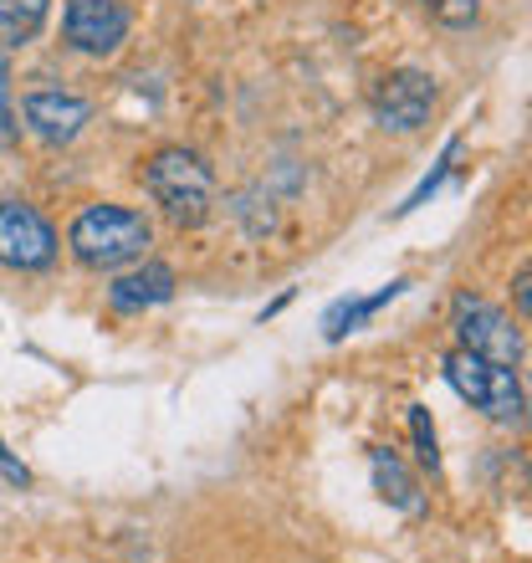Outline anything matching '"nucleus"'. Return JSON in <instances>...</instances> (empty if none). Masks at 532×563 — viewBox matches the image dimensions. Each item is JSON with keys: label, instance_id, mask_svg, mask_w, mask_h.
I'll return each instance as SVG.
<instances>
[{"label": "nucleus", "instance_id": "obj_1", "mask_svg": "<svg viewBox=\"0 0 532 563\" xmlns=\"http://www.w3.org/2000/svg\"><path fill=\"white\" fill-rule=\"evenodd\" d=\"M144 190L175 225H200L215 206V175L195 148H159L144 164Z\"/></svg>", "mask_w": 532, "mask_h": 563}, {"label": "nucleus", "instance_id": "obj_2", "mask_svg": "<svg viewBox=\"0 0 532 563\" xmlns=\"http://www.w3.org/2000/svg\"><path fill=\"white\" fill-rule=\"evenodd\" d=\"M148 221L138 210L129 206H88L82 216L73 221V252L82 267H98V272H119L129 262L148 252Z\"/></svg>", "mask_w": 532, "mask_h": 563}, {"label": "nucleus", "instance_id": "obj_3", "mask_svg": "<svg viewBox=\"0 0 532 563\" xmlns=\"http://www.w3.org/2000/svg\"><path fill=\"white\" fill-rule=\"evenodd\" d=\"M445 379H451V389H456L461 400H472L481 416L502 420V426L522 420V410H528V395H522L518 374L502 369V364H487V358L466 354V349L445 354Z\"/></svg>", "mask_w": 532, "mask_h": 563}, {"label": "nucleus", "instance_id": "obj_4", "mask_svg": "<svg viewBox=\"0 0 532 563\" xmlns=\"http://www.w3.org/2000/svg\"><path fill=\"white\" fill-rule=\"evenodd\" d=\"M456 333L461 349L487 358V364H502V369L522 364V328L502 308L481 302V297H456Z\"/></svg>", "mask_w": 532, "mask_h": 563}, {"label": "nucleus", "instance_id": "obj_5", "mask_svg": "<svg viewBox=\"0 0 532 563\" xmlns=\"http://www.w3.org/2000/svg\"><path fill=\"white\" fill-rule=\"evenodd\" d=\"M57 256V231L46 225L42 210L21 200H0V267L11 272H42Z\"/></svg>", "mask_w": 532, "mask_h": 563}, {"label": "nucleus", "instance_id": "obj_6", "mask_svg": "<svg viewBox=\"0 0 532 563\" xmlns=\"http://www.w3.org/2000/svg\"><path fill=\"white\" fill-rule=\"evenodd\" d=\"M62 31H67V46L82 57H113L129 36V11L123 0H67Z\"/></svg>", "mask_w": 532, "mask_h": 563}, {"label": "nucleus", "instance_id": "obj_7", "mask_svg": "<svg viewBox=\"0 0 532 563\" xmlns=\"http://www.w3.org/2000/svg\"><path fill=\"white\" fill-rule=\"evenodd\" d=\"M430 108H435V82H430V73H414V67L389 73L374 92V113L395 134H414L430 119Z\"/></svg>", "mask_w": 532, "mask_h": 563}, {"label": "nucleus", "instance_id": "obj_8", "mask_svg": "<svg viewBox=\"0 0 532 563\" xmlns=\"http://www.w3.org/2000/svg\"><path fill=\"white\" fill-rule=\"evenodd\" d=\"M21 113H26V129L42 139V144H73V139L82 134V123L92 119V108L82 103L77 92H62V88L26 92Z\"/></svg>", "mask_w": 532, "mask_h": 563}, {"label": "nucleus", "instance_id": "obj_9", "mask_svg": "<svg viewBox=\"0 0 532 563\" xmlns=\"http://www.w3.org/2000/svg\"><path fill=\"white\" fill-rule=\"evenodd\" d=\"M113 308L123 312H138V308H154V302H169L175 297V272L164 267V262H148V267L129 272V277L113 282Z\"/></svg>", "mask_w": 532, "mask_h": 563}, {"label": "nucleus", "instance_id": "obj_10", "mask_svg": "<svg viewBox=\"0 0 532 563\" xmlns=\"http://www.w3.org/2000/svg\"><path fill=\"white\" fill-rule=\"evenodd\" d=\"M369 466H374V487H379V497H385L389 507H399V512H420V507H425V497H420V487H414V476L404 472V461H399L395 451L374 445Z\"/></svg>", "mask_w": 532, "mask_h": 563}, {"label": "nucleus", "instance_id": "obj_11", "mask_svg": "<svg viewBox=\"0 0 532 563\" xmlns=\"http://www.w3.org/2000/svg\"><path fill=\"white\" fill-rule=\"evenodd\" d=\"M410 282L399 277V282H389V287H379L374 297H348V302H339V308H328V318H323V333L328 339H343V333H354L358 323H369L374 312L385 308V302H395L399 292H404Z\"/></svg>", "mask_w": 532, "mask_h": 563}, {"label": "nucleus", "instance_id": "obj_12", "mask_svg": "<svg viewBox=\"0 0 532 563\" xmlns=\"http://www.w3.org/2000/svg\"><path fill=\"white\" fill-rule=\"evenodd\" d=\"M46 5L52 0H0V46H31L46 26Z\"/></svg>", "mask_w": 532, "mask_h": 563}, {"label": "nucleus", "instance_id": "obj_13", "mask_svg": "<svg viewBox=\"0 0 532 563\" xmlns=\"http://www.w3.org/2000/svg\"><path fill=\"white\" fill-rule=\"evenodd\" d=\"M410 435H414V456L425 472H441V445H435V426H430L425 405H410Z\"/></svg>", "mask_w": 532, "mask_h": 563}, {"label": "nucleus", "instance_id": "obj_14", "mask_svg": "<svg viewBox=\"0 0 532 563\" xmlns=\"http://www.w3.org/2000/svg\"><path fill=\"white\" fill-rule=\"evenodd\" d=\"M430 5V15L441 21V26H472L476 21V11H481V0H425Z\"/></svg>", "mask_w": 532, "mask_h": 563}, {"label": "nucleus", "instance_id": "obj_15", "mask_svg": "<svg viewBox=\"0 0 532 563\" xmlns=\"http://www.w3.org/2000/svg\"><path fill=\"white\" fill-rule=\"evenodd\" d=\"M456 154H461V144H456V139H451V144H445V154H441V169H435V175H430L425 185H420V190H414V195H410V200H404V206H399V210H414V206H425L430 195L441 190V179L451 175V164H456Z\"/></svg>", "mask_w": 532, "mask_h": 563}, {"label": "nucleus", "instance_id": "obj_16", "mask_svg": "<svg viewBox=\"0 0 532 563\" xmlns=\"http://www.w3.org/2000/svg\"><path fill=\"white\" fill-rule=\"evenodd\" d=\"M21 123H15V103H11V67L0 62V139H15Z\"/></svg>", "mask_w": 532, "mask_h": 563}, {"label": "nucleus", "instance_id": "obj_17", "mask_svg": "<svg viewBox=\"0 0 532 563\" xmlns=\"http://www.w3.org/2000/svg\"><path fill=\"white\" fill-rule=\"evenodd\" d=\"M0 476H5V482H15V487H26V482H31V472H26V466H15V461H11V451H5V441H0Z\"/></svg>", "mask_w": 532, "mask_h": 563}, {"label": "nucleus", "instance_id": "obj_18", "mask_svg": "<svg viewBox=\"0 0 532 563\" xmlns=\"http://www.w3.org/2000/svg\"><path fill=\"white\" fill-rule=\"evenodd\" d=\"M528 287H532V272L522 267V272H518V308H522V323H528V312H532V292H528Z\"/></svg>", "mask_w": 532, "mask_h": 563}]
</instances>
